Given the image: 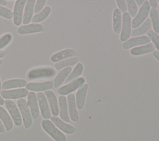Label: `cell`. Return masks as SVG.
<instances>
[{
    "label": "cell",
    "mask_w": 159,
    "mask_h": 141,
    "mask_svg": "<svg viewBox=\"0 0 159 141\" xmlns=\"http://www.w3.org/2000/svg\"><path fill=\"white\" fill-rule=\"evenodd\" d=\"M53 86V83L51 81L42 83H29L27 84L26 88L33 91H43L51 89Z\"/></svg>",
    "instance_id": "obj_19"
},
{
    "label": "cell",
    "mask_w": 159,
    "mask_h": 141,
    "mask_svg": "<svg viewBox=\"0 0 159 141\" xmlns=\"http://www.w3.org/2000/svg\"><path fill=\"white\" fill-rule=\"evenodd\" d=\"M7 4V1L5 0H0V5L6 6Z\"/></svg>",
    "instance_id": "obj_42"
},
{
    "label": "cell",
    "mask_w": 159,
    "mask_h": 141,
    "mask_svg": "<svg viewBox=\"0 0 159 141\" xmlns=\"http://www.w3.org/2000/svg\"><path fill=\"white\" fill-rule=\"evenodd\" d=\"M46 2L45 0H38L35 1V5L34 7V12L35 13H39L40 11L43 9V6H45V4Z\"/></svg>",
    "instance_id": "obj_36"
},
{
    "label": "cell",
    "mask_w": 159,
    "mask_h": 141,
    "mask_svg": "<svg viewBox=\"0 0 159 141\" xmlns=\"http://www.w3.org/2000/svg\"><path fill=\"white\" fill-rule=\"evenodd\" d=\"M148 2H149V4H150L153 8L155 9V8L157 7V2H158L157 1H156V0H150V1H148Z\"/></svg>",
    "instance_id": "obj_38"
},
{
    "label": "cell",
    "mask_w": 159,
    "mask_h": 141,
    "mask_svg": "<svg viewBox=\"0 0 159 141\" xmlns=\"http://www.w3.org/2000/svg\"><path fill=\"white\" fill-rule=\"evenodd\" d=\"M88 88V84L86 83H84L83 84H82L79 87L77 91L75 100H76V107L80 110L82 109L84 107Z\"/></svg>",
    "instance_id": "obj_16"
},
{
    "label": "cell",
    "mask_w": 159,
    "mask_h": 141,
    "mask_svg": "<svg viewBox=\"0 0 159 141\" xmlns=\"http://www.w3.org/2000/svg\"><path fill=\"white\" fill-rule=\"evenodd\" d=\"M78 61V59L76 57H72L66 60L60 61L55 64V68L59 70L65 67H69V66H73L76 64Z\"/></svg>",
    "instance_id": "obj_31"
},
{
    "label": "cell",
    "mask_w": 159,
    "mask_h": 141,
    "mask_svg": "<svg viewBox=\"0 0 159 141\" xmlns=\"http://www.w3.org/2000/svg\"><path fill=\"white\" fill-rule=\"evenodd\" d=\"M50 119L52 122L62 132L67 134H72L75 132L76 129L74 126L66 123L57 116H52Z\"/></svg>",
    "instance_id": "obj_14"
},
{
    "label": "cell",
    "mask_w": 159,
    "mask_h": 141,
    "mask_svg": "<svg viewBox=\"0 0 159 141\" xmlns=\"http://www.w3.org/2000/svg\"><path fill=\"white\" fill-rule=\"evenodd\" d=\"M29 92L27 89L19 88L12 90H2L0 91V94L2 98L9 99H21L28 95Z\"/></svg>",
    "instance_id": "obj_8"
},
{
    "label": "cell",
    "mask_w": 159,
    "mask_h": 141,
    "mask_svg": "<svg viewBox=\"0 0 159 141\" xmlns=\"http://www.w3.org/2000/svg\"><path fill=\"white\" fill-rule=\"evenodd\" d=\"M45 95L49 104L51 113L53 116H57L59 114V107L55 93L52 91H45Z\"/></svg>",
    "instance_id": "obj_15"
},
{
    "label": "cell",
    "mask_w": 159,
    "mask_h": 141,
    "mask_svg": "<svg viewBox=\"0 0 159 141\" xmlns=\"http://www.w3.org/2000/svg\"><path fill=\"white\" fill-rule=\"evenodd\" d=\"M0 119L3 122L6 130L9 131L12 129L13 127L12 121L7 111L1 106H0Z\"/></svg>",
    "instance_id": "obj_27"
},
{
    "label": "cell",
    "mask_w": 159,
    "mask_h": 141,
    "mask_svg": "<svg viewBox=\"0 0 159 141\" xmlns=\"http://www.w3.org/2000/svg\"><path fill=\"white\" fill-rule=\"evenodd\" d=\"M76 55V53L74 50L68 48L55 53L51 57L50 60L53 62H58L63 59L74 57Z\"/></svg>",
    "instance_id": "obj_20"
},
{
    "label": "cell",
    "mask_w": 159,
    "mask_h": 141,
    "mask_svg": "<svg viewBox=\"0 0 159 141\" xmlns=\"http://www.w3.org/2000/svg\"><path fill=\"white\" fill-rule=\"evenodd\" d=\"M25 0H17L15 2L13 11V22L15 25H19L22 21L23 11L26 4Z\"/></svg>",
    "instance_id": "obj_9"
},
{
    "label": "cell",
    "mask_w": 159,
    "mask_h": 141,
    "mask_svg": "<svg viewBox=\"0 0 159 141\" xmlns=\"http://www.w3.org/2000/svg\"><path fill=\"white\" fill-rule=\"evenodd\" d=\"M43 27L40 24H30L19 27L17 29V32L20 35H24L40 32H43Z\"/></svg>",
    "instance_id": "obj_18"
},
{
    "label": "cell",
    "mask_w": 159,
    "mask_h": 141,
    "mask_svg": "<svg viewBox=\"0 0 159 141\" xmlns=\"http://www.w3.org/2000/svg\"><path fill=\"white\" fill-rule=\"evenodd\" d=\"M144 1H143V0H137V1H135V2H136V4H137L138 6H142V5L143 4Z\"/></svg>",
    "instance_id": "obj_41"
},
{
    "label": "cell",
    "mask_w": 159,
    "mask_h": 141,
    "mask_svg": "<svg viewBox=\"0 0 159 141\" xmlns=\"http://www.w3.org/2000/svg\"><path fill=\"white\" fill-rule=\"evenodd\" d=\"M158 2H159V1H158Z\"/></svg>",
    "instance_id": "obj_48"
},
{
    "label": "cell",
    "mask_w": 159,
    "mask_h": 141,
    "mask_svg": "<svg viewBox=\"0 0 159 141\" xmlns=\"http://www.w3.org/2000/svg\"><path fill=\"white\" fill-rule=\"evenodd\" d=\"M155 47L153 43H148L144 45H141L139 47H136L131 49L130 54L134 56L141 55L150 53L155 50Z\"/></svg>",
    "instance_id": "obj_23"
},
{
    "label": "cell",
    "mask_w": 159,
    "mask_h": 141,
    "mask_svg": "<svg viewBox=\"0 0 159 141\" xmlns=\"http://www.w3.org/2000/svg\"><path fill=\"white\" fill-rule=\"evenodd\" d=\"M51 11V9L49 6L45 7L40 12V13H38L33 16V17L31 19V22L33 24L35 23H39L43 20H45L50 14Z\"/></svg>",
    "instance_id": "obj_29"
},
{
    "label": "cell",
    "mask_w": 159,
    "mask_h": 141,
    "mask_svg": "<svg viewBox=\"0 0 159 141\" xmlns=\"http://www.w3.org/2000/svg\"><path fill=\"white\" fill-rule=\"evenodd\" d=\"M84 82H85V78L84 77L79 78L73 81L71 83L60 88L58 89L57 92L61 96H65V95L71 94L72 92L75 91L78 88H79L80 86L83 84Z\"/></svg>",
    "instance_id": "obj_6"
},
{
    "label": "cell",
    "mask_w": 159,
    "mask_h": 141,
    "mask_svg": "<svg viewBox=\"0 0 159 141\" xmlns=\"http://www.w3.org/2000/svg\"><path fill=\"white\" fill-rule=\"evenodd\" d=\"M147 36L153 42V44L159 51V35L153 30H150L147 32Z\"/></svg>",
    "instance_id": "obj_33"
},
{
    "label": "cell",
    "mask_w": 159,
    "mask_h": 141,
    "mask_svg": "<svg viewBox=\"0 0 159 141\" xmlns=\"http://www.w3.org/2000/svg\"><path fill=\"white\" fill-rule=\"evenodd\" d=\"M152 23L150 19H147L145 22L139 27L135 29L131 32L130 35L132 37H139L143 34L147 32L151 28Z\"/></svg>",
    "instance_id": "obj_26"
},
{
    "label": "cell",
    "mask_w": 159,
    "mask_h": 141,
    "mask_svg": "<svg viewBox=\"0 0 159 141\" xmlns=\"http://www.w3.org/2000/svg\"><path fill=\"white\" fill-rule=\"evenodd\" d=\"M84 66L83 64L81 63H78L74 68V69L73 70V71L70 73V75L65 80V83H68L70 81L76 80V78H78L82 74Z\"/></svg>",
    "instance_id": "obj_28"
},
{
    "label": "cell",
    "mask_w": 159,
    "mask_h": 141,
    "mask_svg": "<svg viewBox=\"0 0 159 141\" xmlns=\"http://www.w3.org/2000/svg\"><path fill=\"white\" fill-rule=\"evenodd\" d=\"M153 57L159 61V51L158 50H155L153 53Z\"/></svg>",
    "instance_id": "obj_39"
},
{
    "label": "cell",
    "mask_w": 159,
    "mask_h": 141,
    "mask_svg": "<svg viewBox=\"0 0 159 141\" xmlns=\"http://www.w3.org/2000/svg\"><path fill=\"white\" fill-rule=\"evenodd\" d=\"M67 104L68 108V114L71 120L73 122H78L79 121V115L77 111L75 96L74 94L71 93L68 95Z\"/></svg>",
    "instance_id": "obj_12"
},
{
    "label": "cell",
    "mask_w": 159,
    "mask_h": 141,
    "mask_svg": "<svg viewBox=\"0 0 159 141\" xmlns=\"http://www.w3.org/2000/svg\"><path fill=\"white\" fill-rule=\"evenodd\" d=\"M1 80H0V91H1Z\"/></svg>",
    "instance_id": "obj_46"
},
{
    "label": "cell",
    "mask_w": 159,
    "mask_h": 141,
    "mask_svg": "<svg viewBox=\"0 0 159 141\" xmlns=\"http://www.w3.org/2000/svg\"><path fill=\"white\" fill-rule=\"evenodd\" d=\"M35 1V0H29L27 1L26 4L25 6V9L24 12V15L22 17V23L25 24H27L30 23L32 19L33 11L34 9Z\"/></svg>",
    "instance_id": "obj_22"
},
{
    "label": "cell",
    "mask_w": 159,
    "mask_h": 141,
    "mask_svg": "<svg viewBox=\"0 0 159 141\" xmlns=\"http://www.w3.org/2000/svg\"><path fill=\"white\" fill-rule=\"evenodd\" d=\"M4 103L15 125L16 126H20L22 124V119L20 112L16 104L11 100H6Z\"/></svg>",
    "instance_id": "obj_7"
},
{
    "label": "cell",
    "mask_w": 159,
    "mask_h": 141,
    "mask_svg": "<svg viewBox=\"0 0 159 141\" xmlns=\"http://www.w3.org/2000/svg\"><path fill=\"white\" fill-rule=\"evenodd\" d=\"M132 28V19L129 13L125 12L122 15V29L120 33V40L126 41L130 36Z\"/></svg>",
    "instance_id": "obj_5"
},
{
    "label": "cell",
    "mask_w": 159,
    "mask_h": 141,
    "mask_svg": "<svg viewBox=\"0 0 159 141\" xmlns=\"http://www.w3.org/2000/svg\"><path fill=\"white\" fill-rule=\"evenodd\" d=\"M150 39L148 36L142 35L139 37H136L134 38H131L129 40L125 41L122 44V47L124 50H127L134 47L139 45H142L143 44H147L150 43Z\"/></svg>",
    "instance_id": "obj_11"
},
{
    "label": "cell",
    "mask_w": 159,
    "mask_h": 141,
    "mask_svg": "<svg viewBox=\"0 0 159 141\" xmlns=\"http://www.w3.org/2000/svg\"><path fill=\"white\" fill-rule=\"evenodd\" d=\"M150 4L148 1H145L140 7L138 13L132 21V27L137 28L147 19L150 12Z\"/></svg>",
    "instance_id": "obj_3"
},
{
    "label": "cell",
    "mask_w": 159,
    "mask_h": 141,
    "mask_svg": "<svg viewBox=\"0 0 159 141\" xmlns=\"http://www.w3.org/2000/svg\"><path fill=\"white\" fill-rule=\"evenodd\" d=\"M27 102L30 109L32 118L33 119H36L39 115V109L38 106L37 98L35 93L32 91L29 93Z\"/></svg>",
    "instance_id": "obj_13"
},
{
    "label": "cell",
    "mask_w": 159,
    "mask_h": 141,
    "mask_svg": "<svg viewBox=\"0 0 159 141\" xmlns=\"http://www.w3.org/2000/svg\"><path fill=\"white\" fill-rule=\"evenodd\" d=\"M2 60L0 59V65H2Z\"/></svg>",
    "instance_id": "obj_45"
},
{
    "label": "cell",
    "mask_w": 159,
    "mask_h": 141,
    "mask_svg": "<svg viewBox=\"0 0 159 141\" xmlns=\"http://www.w3.org/2000/svg\"><path fill=\"white\" fill-rule=\"evenodd\" d=\"M0 16L7 19H11L13 17V12L7 8L0 6Z\"/></svg>",
    "instance_id": "obj_35"
},
{
    "label": "cell",
    "mask_w": 159,
    "mask_h": 141,
    "mask_svg": "<svg viewBox=\"0 0 159 141\" xmlns=\"http://www.w3.org/2000/svg\"><path fill=\"white\" fill-rule=\"evenodd\" d=\"M72 70V68L70 66L66 67L61 70L58 75L56 76L53 80V85L55 88H59L61 84L63 83L65 80L68 77V76L70 75Z\"/></svg>",
    "instance_id": "obj_24"
},
{
    "label": "cell",
    "mask_w": 159,
    "mask_h": 141,
    "mask_svg": "<svg viewBox=\"0 0 159 141\" xmlns=\"http://www.w3.org/2000/svg\"><path fill=\"white\" fill-rule=\"evenodd\" d=\"M56 74L55 69L52 67H42L30 70L27 75L30 80L49 78L54 76Z\"/></svg>",
    "instance_id": "obj_2"
},
{
    "label": "cell",
    "mask_w": 159,
    "mask_h": 141,
    "mask_svg": "<svg viewBox=\"0 0 159 141\" xmlns=\"http://www.w3.org/2000/svg\"><path fill=\"white\" fill-rule=\"evenodd\" d=\"M122 13L118 8L114 10L112 15V26L113 30L116 34H119L122 29Z\"/></svg>",
    "instance_id": "obj_21"
},
{
    "label": "cell",
    "mask_w": 159,
    "mask_h": 141,
    "mask_svg": "<svg viewBox=\"0 0 159 141\" xmlns=\"http://www.w3.org/2000/svg\"><path fill=\"white\" fill-rule=\"evenodd\" d=\"M58 107L60 116L62 121L69 122L70 117L68 111V104L67 99L65 96H60L58 98Z\"/></svg>",
    "instance_id": "obj_17"
},
{
    "label": "cell",
    "mask_w": 159,
    "mask_h": 141,
    "mask_svg": "<svg viewBox=\"0 0 159 141\" xmlns=\"http://www.w3.org/2000/svg\"><path fill=\"white\" fill-rule=\"evenodd\" d=\"M4 104V99L1 97V96H0V105L1 106H2V105H3Z\"/></svg>",
    "instance_id": "obj_44"
},
{
    "label": "cell",
    "mask_w": 159,
    "mask_h": 141,
    "mask_svg": "<svg viewBox=\"0 0 159 141\" xmlns=\"http://www.w3.org/2000/svg\"><path fill=\"white\" fill-rule=\"evenodd\" d=\"M5 131V128L2 123V122L0 121V133H3Z\"/></svg>",
    "instance_id": "obj_40"
},
{
    "label": "cell",
    "mask_w": 159,
    "mask_h": 141,
    "mask_svg": "<svg viewBox=\"0 0 159 141\" xmlns=\"http://www.w3.org/2000/svg\"><path fill=\"white\" fill-rule=\"evenodd\" d=\"M27 85V81L22 79H13L5 81L2 86L1 88L3 89H12L16 88H21Z\"/></svg>",
    "instance_id": "obj_25"
},
{
    "label": "cell",
    "mask_w": 159,
    "mask_h": 141,
    "mask_svg": "<svg viewBox=\"0 0 159 141\" xmlns=\"http://www.w3.org/2000/svg\"><path fill=\"white\" fill-rule=\"evenodd\" d=\"M150 17L152 20L153 28L154 32L157 34L159 33V15L157 10L154 8H152L149 12Z\"/></svg>",
    "instance_id": "obj_30"
},
{
    "label": "cell",
    "mask_w": 159,
    "mask_h": 141,
    "mask_svg": "<svg viewBox=\"0 0 159 141\" xmlns=\"http://www.w3.org/2000/svg\"><path fill=\"white\" fill-rule=\"evenodd\" d=\"M116 3L118 6V9H119V11L122 12V13H125L127 12V4H126V1H124V0H117L116 1Z\"/></svg>",
    "instance_id": "obj_37"
},
{
    "label": "cell",
    "mask_w": 159,
    "mask_h": 141,
    "mask_svg": "<svg viewBox=\"0 0 159 141\" xmlns=\"http://www.w3.org/2000/svg\"><path fill=\"white\" fill-rule=\"evenodd\" d=\"M127 5V9L129 11V14L132 17H135L137 14V6L135 1L134 0H127L126 1Z\"/></svg>",
    "instance_id": "obj_32"
},
{
    "label": "cell",
    "mask_w": 159,
    "mask_h": 141,
    "mask_svg": "<svg viewBox=\"0 0 159 141\" xmlns=\"http://www.w3.org/2000/svg\"><path fill=\"white\" fill-rule=\"evenodd\" d=\"M37 98L42 117L44 119H48L51 118L50 109L45 94L43 93H37Z\"/></svg>",
    "instance_id": "obj_10"
},
{
    "label": "cell",
    "mask_w": 159,
    "mask_h": 141,
    "mask_svg": "<svg viewBox=\"0 0 159 141\" xmlns=\"http://www.w3.org/2000/svg\"><path fill=\"white\" fill-rule=\"evenodd\" d=\"M5 52L4 51H2V50H0V58H2L5 56Z\"/></svg>",
    "instance_id": "obj_43"
},
{
    "label": "cell",
    "mask_w": 159,
    "mask_h": 141,
    "mask_svg": "<svg viewBox=\"0 0 159 141\" xmlns=\"http://www.w3.org/2000/svg\"><path fill=\"white\" fill-rule=\"evenodd\" d=\"M158 15H159V8H158Z\"/></svg>",
    "instance_id": "obj_47"
},
{
    "label": "cell",
    "mask_w": 159,
    "mask_h": 141,
    "mask_svg": "<svg viewBox=\"0 0 159 141\" xmlns=\"http://www.w3.org/2000/svg\"><path fill=\"white\" fill-rule=\"evenodd\" d=\"M12 36L11 34H6L0 38V50L5 48L12 40Z\"/></svg>",
    "instance_id": "obj_34"
},
{
    "label": "cell",
    "mask_w": 159,
    "mask_h": 141,
    "mask_svg": "<svg viewBox=\"0 0 159 141\" xmlns=\"http://www.w3.org/2000/svg\"><path fill=\"white\" fill-rule=\"evenodd\" d=\"M17 106L21 113L25 128H29L32 125V120L27 102L23 98L19 99L17 101Z\"/></svg>",
    "instance_id": "obj_4"
},
{
    "label": "cell",
    "mask_w": 159,
    "mask_h": 141,
    "mask_svg": "<svg viewBox=\"0 0 159 141\" xmlns=\"http://www.w3.org/2000/svg\"><path fill=\"white\" fill-rule=\"evenodd\" d=\"M42 127L55 141H66V137L65 134L58 129L52 121L48 119H43L42 121Z\"/></svg>",
    "instance_id": "obj_1"
}]
</instances>
